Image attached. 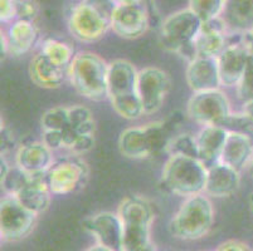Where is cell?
<instances>
[{"instance_id": "6da1fadb", "label": "cell", "mask_w": 253, "mask_h": 251, "mask_svg": "<svg viewBox=\"0 0 253 251\" xmlns=\"http://www.w3.org/2000/svg\"><path fill=\"white\" fill-rule=\"evenodd\" d=\"M207 176L208 169L198 158L171 155L163 169L160 186L168 193L188 199L204 192Z\"/></svg>"}, {"instance_id": "7a4b0ae2", "label": "cell", "mask_w": 253, "mask_h": 251, "mask_svg": "<svg viewBox=\"0 0 253 251\" xmlns=\"http://www.w3.org/2000/svg\"><path fill=\"white\" fill-rule=\"evenodd\" d=\"M107 75L109 64L92 52L77 53L68 69V78L77 93L95 102L109 98Z\"/></svg>"}, {"instance_id": "3957f363", "label": "cell", "mask_w": 253, "mask_h": 251, "mask_svg": "<svg viewBox=\"0 0 253 251\" xmlns=\"http://www.w3.org/2000/svg\"><path fill=\"white\" fill-rule=\"evenodd\" d=\"M214 222V207L207 196L188 197L169 222L170 235L183 241H194L204 238Z\"/></svg>"}, {"instance_id": "277c9868", "label": "cell", "mask_w": 253, "mask_h": 251, "mask_svg": "<svg viewBox=\"0 0 253 251\" xmlns=\"http://www.w3.org/2000/svg\"><path fill=\"white\" fill-rule=\"evenodd\" d=\"M124 229L123 251H140L151 244L150 232L154 211L150 202L142 196H127L117 210Z\"/></svg>"}, {"instance_id": "5b68a950", "label": "cell", "mask_w": 253, "mask_h": 251, "mask_svg": "<svg viewBox=\"0 0 253 251\" xmlns=\"http://www.w3.org/2000/svg\"><path fill=\"white\" fill-rule=\"evenodd\" d=\"M174 126L170 122H151L126 128L119 138V149L125 157L142 160L168 149Z\"/></svg>"}, {"instance_id": "8992f818", "label": "cell", "mask_w": 253, "mask_h": 251, "mask_svg": "<svg viewBox=\"0 0 253 251\" xmlns=\"http://www.w3.org/2000/svg\"><path fill=\"white\" fill-rule=\"evenodd\" d=\"M111 11L92 1H81L72 8L68 17V29L73 38L82 43H95L111 28Z\"/></svg>"}, {"instance_id": "52a82bcc", "label": "cell", "mask_w": 253, "mask_h": 251, "mask_svg": "<svg viewBox=\"0 0 253 251\" xmlns=\"http://www.w3.org/2000/svg\"><path fill=\"white\" fill-rule=\"evenodd\" d=\"M202 24L189 8L170 14L160 28V44L164 49L178 53L181 48L194 43Z\"/></svg>"}, {"instance_id": "ba28073f", "label": "cell", "mask_w": 253, "mask_h": 251, "mask_svg": "<svg viewBox=\"0 0 253 251\" xmlns=\"http://www.w3.org/2000/svg\"><path fill=\"white\" fill-rule=\"evenodd\" d=\"M111 31L124 39H137L144 36L150 25V15L142 1H116L110 14Z\"/></svg>"}, {"instance_id": "9c48e42d", "label": "cell", "mask_w": 253, "mask_h": 251, "mask_svg": "<svg viewBox=\"0 0 253 251\" xmlns=\"http://www.w3.org/2000/svg\"><path fill=\"white\" fill-rule=\"evenodd\" d=\"M38 215L23 206L19 200L5 195L0 202V235L5 241H19L34 230Z\"/></svg>"}, {"instance_id": "30bf717a", "label": "cell", "mask_w": 253, "mask_h": 251, "mask_svg": "<svg viewBox=\"0 0 253 251\" xmlns=\"http://www.w3.org/2000/svg\"><path fill=\"white\" fill-rule=\"evenodd\" d=\"M88 179V167L80 156L59 160L45 172V183L52 195H70L82 188Z\"/></svg>"}, {"instance_id": "8fae6325", "label": "cell", "mask_w": 253, "mask_h": 251, "mask_svg": "<svg viewBox=\"0 0 253 251\" xmlns=\"http://www.w3.org/2000/svg\"><path fill=\"white\" fill-rule=\"evenodd\" d=\"M188 116L203 126H214L232 113L231 103L220 89L194 93L186 106Z\"/></svg>"}, {"instance_id": "7c38bea8", "label": "cell", "mask_w": 253, "mask_h": 251, "mask_svg": "<svg viewBox=\"0 0 253 251\" xmlns=\"http://www.w3.org/2000/svg\"><path fill=\"white\" fill-rule=\"evenodd\" d=\"M170 88V78L165 71L156 67L141 69L137 77V94L144 108V114L156 113L164 105Z\"/></svg>"}, {"instance_id": "4fadbf2b", "label": "cell", "mask_w": 253, "mask_h": 251, "mask_svg": "<svg viewBox=\"0 0 253 251\" xmlns=\"http://www.w3.org/2000/svg\"><path fill=\"white\" fill-rule=\"evenodd\" d=\"M84 229L93 236L100 245L115 251H123L124 229L117 214L105 213L89 216L84 221Z\"/></svg>"}, {"instance_id": "5bb4252c", "label": "cell", "mask_w": 253, "mask_h": 251, "mask_svg": "<svg viewBox=\"0 0 253 251\" xmlns=\"http://www.w3.org/2000/svg\"><path fill=\"white\" fill-rule=\"evenodd\" d=\"M250 59V52L243 43H233L225 48L217 58L218 69L222 86L227 88L238 86L245 74L246 67Z\"/></svg>"}, {"instance_id": "9a60e30c", "label": "cell", "mask_w": 253, "mask_h": 251, "mask_svg": "<svg viewBox=\"0 0 253 251\" xmlns=\"http://www.w3.org/2000/svg\"><path fill=\"white\" fill-rule=\"evenodd\" d=\"M185 78L188 86L194 93L217 91L222 86L217 58L198 57L189 62Z\"/></svg>"}, {"instance_id": "2e32d148", "label": "cell", "mask_w": 253, "mask_h": 251, "mask_svg": "<svg viewBox=\"0 0 253 251\" xmlns=\"http://www.w3.org/2000/svg\"><path fill=\"white\" fill-rule=\"evenodd\" d=\"M194 47L198 57L207 58H218L224 52L228 47V31L220 18L202 24Z\"/></svg>"}, {"instance_id": "e0dca14e", "label": "cell", "mask_w": 253, "mask_h": 251, "mask_svg": "<svg viewBox=\"0 0 253 251\" xmlns=\"http://www.w3.org/2000/svg\"><path fill=\"white\" fill-rule=\"evenodd\" d=\"M53 163V151L43 142L22 144L15 153V166L32 176L45 174Z\"/></svg>"}, {"instance_id": "ac0fdd59", "label": "cell", "mask_w": 253, "mask_h": 251, "mask_svg": "<svg viewBox=\"0 0 253 251\" xmlns=\"http://www.w3.org/2000/svg\"><path fill=\"white\" fill-rule=\"evenodd\" d=\"M5 40L8 54L20 57L31 52L36 47L39 38V32L33 22L15 20L9 25L5 34L1 33Z\"/></svg>"}, {"instance_id": "d6986e66", "label": "cell", "mask_w": 253, "mask_h": 251, "mask_svg": "<svg viewBox=\"0 0 253 251\" xmlns=\"http://www.w3.org/2000/svg\"><path fill=\"white\" fill-rule=\"evenodd\" d=\"M139 72L135 66L128 61L116 59L109 64V100L114 97L127 96L136 93Z\"/></svg>"}, {"instance_id": "ffe728a7", "label": "cell", "mask_w": 253, "mask_h": 251, "mask_svg": "<svg viewBox=\"0 0 253 251\" xmlns=\"http://www.w3.org/2000/svg\"><path fill=\"white\" fill-rule=\"evenodd\" d=\"M241 186L239 172L224 163L219 162L208 169L204 192L215 199L229 197L238 191Z\"/></svg>"}, {"instance_id": "44dd1931", "label": "cell", "mask_w": 253, "mask_h": 251, "mask_svg": "<svg viewBox=\"0 0 253 251\" xmlns=\"http://www.w3.org/2000/svg\"><path fill=\"white\" fill-rule=\"evenodd\" d=\"M227 137L228 132L217 126H204L195 136L199 161L207 169H211V166L219 163Z\"/></svg>"}, {"instance_id": "7402d4cb", "label": "cell", "mask_w": 253, "mask_h": 251, "mask_svg": "<svg viewBox=\"0 0 253 251\" xmlns=\"http://www.w3.org/2000/svg\"><path fill=\"white\" fill-rule=\"evenodd\" d=\"M29 75L36 86L45 89L58 88L68 77V69L53 63L42 52L37 53L29 64Z\"/></svg>"}, {"instance_id": "603a6c76", "label": "cell", "mask_w": 253, "mask_h": 251, "mask_svg": "<svg viewBox=\"0 0 253 251\" xmlns=\"http://www.w3.org/2000/svg\"><path fill=\"white\" fill-rule=\"evenodd\" d=\"M220 19L228 33L247 36L253 31V0L225 1Z\"/></svg>"}, {"instance_id": "cb8c5ba5", "label": "cell", "mask_w": 253, "mask_h": 251, "mask_svg": "<svg viewBox=\"0 0 253 251\" xmlns=\"http://www.w3.org/2000/svg\"><path fill=\"white\" fill-rule=\"evenodd\" d=\"M253 157V141L246 136L228 133L219 162L241 172Z\"/></svg>"}, {"instance_id": "d4e9b609", "label": "cell", "mask_w": 253, "mask_h": 251, "mask_svg": "<svg viewBox=\"0 0 253 251\" xmlns=\"http://www.w3.org/2000/svg\"><path fill=\"white\" fill-rule=\"evenodd\" d=\"M14 197L19 200L23 206L33 211L37 215H41L47 211L50 205L52 193L48 190V186L45 183V174L32 176L28 186H25Z\"/></svg>"}, {"instance_id": "484cf974", "label": "cell", "mask_w": 253, "mask_h": 251, "mask_svg": "<svg viewBox=\"0 0 253 251\" xmlns=\"http://www.w3.org/2000/svg\"><path fill=\"white\" fill-rule=\"evenodd\" d=\"M41 52L54 64L67 69H70L71 63L76 55L75 50L68 43L52 38L44 40Z\"/></svg>"}, {"instance_id": "4316f807", "label": "cell", "mask_w": 253, "mask_h": 251, "mask_svg": "<svg viewBox=\"0 0 253 251\" xmlns=\"http://www.w3.org/2000/svg\"><path fill=\"white\" fill-rule=\"evenodd\" d=\"M110 102L115 112L128 121H135L144 116V108H142V103L137 92L134 94H127V96L114 97V98H110Z\"/></svg>"}, {"instance_id": "83f0119b", "label": "cell", "mask_w": 253, "mask_h": 251, "mask_svg": "<svg viewBox=\"0 0 253 251\" xmlns=\"http://www.w3.org/2000/svg\"><path fill=\"white\" fill-rule=\"evenodd\" d=\"M70 109V128L77 136L95 135V121L92 112L87 107L76 105L68 107Z\"/></svg>"}, {"instance_id": "f1b7e54d", "label": "cell", "mask_w": 253, "mask_h": 251, "mask_svg": "<svg viewBox=\"0 0 253 251\" xmlns=\"http://www.w3.org/2000/svg\"><path fill=\"white\" fill-rule=\"evenodd\" d=\"M214 126L223 128L228 133L246 136L253 141V118L245 112H239V113L232 112L229 116L220 119Z\"/></svg>"}, {"instance_id": "f546056e", "label": "cell", "mask_w": 253, "mask_h": 251, "mask_svg": "<svg viewBox=\"0 0 253 251\" xmlns=\"http://www.w3.org/2000/svg\"><path fill=\"white\" fill-rule=\"evenodd\" d=\"M41 126L43 128V132L48 131H58L63 132L67 128H70V109L68 107H54L44 112L41 118Z\"/></svg>"}, {"instance_id": "4dcf8cb0", "label": "cell", "mask_w": 253, "mask_h": 251, "mask_svg": "<svg viewBox=\"0 0 253 251\" xmlns=\"http://www.w3.org/2000/svg\"><path fill=\"white\" fill-rule=\"evenodd\" d=\"M225 1L222 0H192L188 8L197 15L202 23L220 18Z\"/></svg>"}, {"instance_id": "1f68e13d", "label": "cell", "mask_w": 253, "mask_h": 251, "mask_svg": "<svg viewBox=\"0 0 253 251\" xmlns=\"http://www.w3.org/2000/svg\"><path fill=\"white\" fill-rule=\"evenodd\" d=\"M31 179L32 175H28L20 170L18 166H13V167L10 166L8 174L1 177V188L5 191L6 195L15 196L25 186H28Z\"/></svg>"}, {"instance_id": "d6a6232c", "label": "cell", "mask_w": 253, "mask_h": 251, "mask_svg": "<svg viewBox=\"0 0 253 251\" xmlns=\"http://www.w3.org/2000/svg\"><path fill=\"white\" fill-rule=\"evenodd\" d=\"M168 152L171 155L186 156V157H193L199 160V153H198V144L195 136L183 133V135H176L171 138Z\"/></svg>"}, {"instance_id": "836d02e7", "label": "cell", "mask_w": 253, "mask_h": 251, "mask_svg": "<svg viewBox=\"0 0 253 251\" xmlns=\"http://www.w3.org/2000/svg\"><path fill=\"white\" fill-rule=\"evenodd\" d=\"M237 98L243 105L253 101V57L250 55L245 74L237 86Z\"/></svg>"}, {"instance_id": "e575fe53", "label": "cell", "mask_w": 253, "mask_h": 251, "mask_svg": "<svg viewBox=\"0 0 253 251\" xmlns=\"http://www.w3.org/2000/svg\"><path fill=\"white\" fill-rule=\"evenodd\" d=\"M17 3V20L33 22L38 14V5L34 1H15Z\"/></svg>"}, {"instance_id": "d590c367", "label": "cell", "mask_w": 253, "mask_h": 251, "mask_svg": "<svg viewBox=\"0 0 253 251\" xmlns=\"http://www.w3.org/2000/svg\"><path fill=\"white\" fill-rule=\"evenodd\" d=\"M95 144V137L93 136H78L77 140L73 143L71 152L75 156H82L93 148Z\"/></svg>"}, {"instance_id": "8d00e7d4", "label": "cell", "mask_w": 253, "mask_h": 251, "mask_svg": "<svg viewBox=\"0 0 253 251\" xmlns=\"http://www.w3.org/2000/svg\"><path fill=\"white\" fill-rule=\"evenodd\" d=\"M17 3L11 0H1L0 1V20L1 23H8L17 20Z\"/></svg>"}, {"instance_id": "74e56055", "label": "cell", "mask_w": 253, "mask_h": 251, "mask_svg": "<svg viewBox=\"0 0 253 251\" xmlns=\"http://www.w3.org/2000/svg\"><path fill=\"white\" fill-rule=\"evenodd\" d=\"M43 143L52 151L63 149V132L58 131H48L43 132Z\"/></svg>"}, {"instance_id": "f35d334b", "label": "cell", "mask_w": 253, "mask_h": 251, "mask_svg": "<svg viewBox=\"0 0 253 251\" xmlns=\"http://www.w3.org/2000/svg\"><path fill=\"white\" fill-rule=\"evenodd\" d=\"M215 251H251V249L242 241L228 240L220 244Z\"/></svg>"}, {"instance_id": "ab89813d", "label": "cell", "mask_w": 253, "mask_h": 251, "mask_svg": "<svg viewBox=\"0 0 253 251\" xmlns=\"http://www.w3.org/2000/svg\"><path fill=\"white\" fill-rule=\"evenodd\" d=\"M245 44L250 52L251 57H253V31L247 36H245Z\"/></svg>"}, {"instance_id": "60d3db41", "label": "cell", "mask_w": 253, "mask_h": 251, "mask_svg": "<svg viewBox=\"0 0 253 251\" xmlns=\"http://www.w3.org/2000/svg\"><path fill=\"white\" fill-rule=\"evenodd\" d=\"M84 251H115V250H112V249L110 248H106V246L103 245H100V244H96V245L89 246V248H87L86 250Z\"/></svg>"}, {"instance_id": "b9f144b4", "label": "cell", "mask_w": 253, "mask_h": 251, "mask_svg": "<svg viewBox=\"0 0 253 251\" xmlns=\"http://www.w3.org/2000/svg\"><path fill=\"white\" fill-rule=\"evenodd\" d=\"M242 112H245L246 114H248V116H251L253 118V101H251V102L243 105Z\"/></svg>"}, {"instance_id": "7bdbcfd3", "label": "cell", "mask_w": 253, "mask_h": 251, "mask_svg": "<svg viewBox=\"0 0 253 251\" xmlns=\"http://www.w3.org/2000/svg\"><path fill=\"white\" fill-rule=\"evenodd\" d=\"M248 202H250V207H251V210H252V213H253V192L250 193V197H248Z\"/></svg>"}, {"instance_id": "ee69618b", "label": "cell", "mask_w": 253, "mask_h": 251, "mask_svg": "<svg viewBox=\"0 0 253 251\" xmlns=\"http://www.w3.org/2000/svg\"><path fill=\"white\" fill-rule=\"evenodd\" d=\"M140 251H156V250H155V248H154L153 244H150V245L146 246V248H144L142 250H140Z\"/></svg>"}, {"instance_id": "f6af8a7d", "label": "cell", "mask_w": 253, "mask_h": 251, "mask_svg": "<svg viewBox=\"0 0 253 251\" xmlns=\"http://www.w3.org/2000/svg\"><path fill=\"white\" fill-rule=\"evenodd\" d=\"M250 172H251V176H252V179H253V157L250 162Z\"/></svg>"}]
</instances>
